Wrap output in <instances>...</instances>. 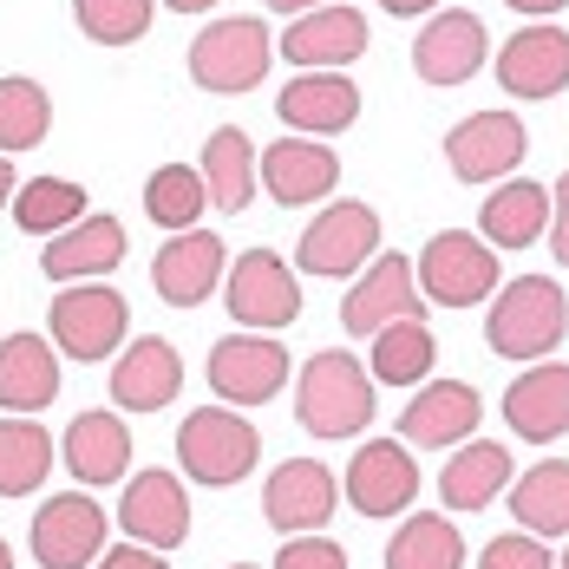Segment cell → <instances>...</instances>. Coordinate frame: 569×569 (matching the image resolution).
Instances as JSON below:
<instances>
[{"mask_svg":"<svg viewBox=\"0 0 569 569\" xmlns=\"http://www.w3.org/2000/svg\"><path fill=\"white\" fill-rule=\"evenodd\" d=\"M511 13H530V20H550V13H563L569 0H505Z\"/></svg>","mask_w":569,"mask_h":569,"instance_id":"obj_43","label":"cell"},{"mask_svg":"<svg viewBox=\"0 0 569 569\" xmlns=\"http://www.w3.org/2000/svg\"><path fill=\"white\" fill-rule=\"evenodd\" d=\"M505 426L530 446H550L569 432V367L563 360H543L530 373H517L511 393H505Z\"/></svg>","mask_w":569,"mask_h":569,"instance_id":"obj_22","label":"cell"},{"mask_svg":"<svg viewBox=\"0 0 569 569\" xmlns=\"http://www.w3.org/2000/svg\"><path fill=\"white\" fill-rule=\"evenodd\" d=\"M465 563V537L458 523L432 511H412V523H399L387 543V569H458Z\"/></svg>","mask_w":569,"mask_h":569,"instance_id":"obj_35","label":"cell"},{"mask_svg":"<svg viewBox=\"0 0 569 569\" xmlns=\"http://www.w3.org/2000/svg\"><path fill=\"white\" fill-rule=\"evenodd\" d=\"M118 262H124V223L118 217H79L72 229L47 236V256H40V269L53 282H99Z\"/></svg>","mask_w":569,"mask_h":569,"instance_id":"obj_26","label":"cell"},{"mask_svg":"<svg viewBox=\"0 0 569 569\" xmlns=\"http://www.w3.org/2000/svg\"><path fill=\"white\" fill-rule=\"evenodd\" d=\"M335 505H341V485H335V471L321 458H288L282 471H269V491H262L269 530L308 537V530H321L335 517Z\"/></svg>","mask_w":569,"mask_h":569,"instance_id":"obj_14","label":"cell"},{"mask_svg":"<svg viewBox=\"0 0 569 569\" xmlns=\"http://www.w3.org/2000/svg\"><path fill=\"white\" fill-rule=\"evenodd\" d=\"M288 380V347L269 341V335H223L210 347V387L229 399V406H262L276 399Z\"/></svg>","mask_w":569,"mask_h":569,"instance_id":"obj_13","label":"cell"},{"mask_svg":"<svg viewBox=\"0 0 569 569\" xmlns=\"http://www.w3.org/2000/svg\"><path fill=\"white\" fill-rule=\"evenodd\" d=\"M59 446L47 439V426L33 419H0V498H27L47 485Z\"/></svg>","mask_w":569,"mask_h":569,"instance_id":"obj_31","label":"cell"},{"mask_svg":"<svg viewBox=\"0 0 569 569\" xmlns=\"http://www.w3.org/2000/svg\"><path fill=\"white\" fill-rule=\"evenodd\" d=\"M498 86H505L511 99H557L569 86V33L550 27V20L511 33L505 53H498Z\"/></svg>","mask_w":569,"mask_h":569,"instance_id":"obj_19","label":"cell"},{"mask_svg":"<svg viewBox=\"0 0 569 569\" xmlns=\"http://www.w3.org/2000/svg\"><path fill=\"white\" fill-rule=\"evenodd\" d=\"M505 485H511V452L491 446V439H471V446L439 471L446 511H485L491 498H505Z\"/></svg>","mask_w":569,"mask_h":569,"instance_id":"obj_29","label":"cell"},{"mask_svg":"<svg viewBox=\"0 0 569 569\" xmlns=\"http://www.w3.org/2000/svg\"><path fill=\"white\" fill-rule=\"evenodd\" d=\"M92 203H86V190L79 183H66V177H33V183H20L13 190V223L27 229V236H59V229H72L86 217Z\"/></svg>","mask_w":569,"mask_h":569,"instance_id":"obj_36","label":"cell"},{"mask_svg":"<svg viewBox=\"0 0 569 569\" xmlns=\"http://www.w3.org/2000/svg\"><path fill=\"white\" fill-rule=\"evenodd\" d=\"M523 151H530V131L517 112H478L446 131V164L458 183H498L517 171Z\"/></svg>","mask_w":569,"mask_h":569,"instance_id":"obj_11","label":"cell"},{"mask_svg":"<svg viewBox=\"0 0 569 569\" xmlns=\"http://www.w3.org/2000/svg\"><path fill=\"white\" fill-rule=\"evenodd\" d=\"M118 523L131 530V543H151V550H177L190 537V498L171 471H138L118 498Z\"/></svg>","mask_w":569,"mask_h":569,"instance_id":"obj_21","label":"cell"},{"mask_svg":"<svg viewBox=\"0 0 569 569\" xmlns=\"http://www.w3.org/2000/svg\"><path fill=\"white\" fill-rule=\"evenodd\" d=\"M72 20L92 47H138L151 33V0H72Z\"/></svg>","mask_w":569,"mask_h":569,"instance_id":"obj_38","label":"cell"},{"mask_svg":"<svg viewBox=\"0 0 569 569\" xmlns=\"http://www.w3.org/2000/svg\"><path fill=\"white\" fill-rule=\"evenodd\" d=\"M0 569H13V550H7V537H0Z\"/></svg>","mask_w":569,"mask_h":569,"instance_id":"obj_48","label":"cell"},{"mask_svg":"<svg viewBox=\"0 0 569 569\" xmlns=\"http://www.w3.org/2000/svg\"><path fill=\"white\" fill-rule=\"evenodd\" d=\"M478 569H557V563H550L543 537H530V530L517 537V530H511V537H491V543H485Z\"/></svg>","mask_w":569,"mask_h":569,"instance_id":"obj_39","label":"cell"},{"mask_svg":"<svg viewBox=\"0 0 569 569\" xmlns=\"http://www.w3.org/2000/svg\"><path fill=\"white\" fill-rule=\"evenodd\" d=\"M203 183H210V203L229 210V217L249 203V190H256V144L236 124L210 131V144H203Z\"/></svg>","mask_w":569,"mask_h":569,"instance_id":"obj_32","label":"cell"},{"mask_svg":"<svg viewBox=\"0 0 569 569\" xmlns=\"http://www.w3.org/2000/svg\"><path fill=\"white\" fill-rule=\"evenodd\" d=\"M543 223H550V190L530 183V177L498 183V190L485 197V210H478V236H485L491 249H530V242L543 236Z\"/></svg>","mask_w":569,"mask_h":569,"instance_id":"obj_28","label":"cell"},{"mask_svg":"<svg viewBox=\"0 0 569 569\" xmlns=\"http://www.w3.org/2000/svg\"><path fill=\"white\" fill-rule=\"evenodd\" d=\"M380 7H387V13H393V20H412V13H432V7H439V0H380Z\"/></svg>","mask_w":569,"mask_h":569,"instance_id":"obj_44","label":"cell"},{"mask_svg":"<svg viewBox=\"0 0 569 569\" xmlns=\"http://www.w3.org/2000/svg\"><path fill=\"white\" fill-rule=\"evenodd\" d=\"M347 498L360 517H406L419 498V465L406 452V439H367L347 465Z\"/></svg>","mask_w":569,"mask_h":569,"instance_id":"obj_12","label":"cell"},{"mask_svg":"<svg viewBox=\"0 0 569 569\" xmlns=\"http://www.w3.org/2000/svg\"><path fill=\"white\" fill-rule=\"evenodd\" d=\"M511 517L530 537H569V465L563 458H543V465H530L517 478Z\"/></svg>","mask_w":569,"mask_h":569,"instance_id":"obj_30","label":"cell"},{"mask_svg":"<svg viewBox=\"0 0 569 569\" xmlns=\"http://www.w3.org/2000/svg\"><path fill=\"white\" fill-rule=\"evenodd\" d=\"M47 328H53V347L66 353V360H106V353H118L124 328H131V308H124V295H118V288L66 282L53 295Z\"/></svg>","mask_w":569,"mask_h":569,"instance_id":"obj_5","label":"cell"},{"mask_svg":"<svg viewBox=\"0 0 569 569\" xmlns=\"http://www.w3.org/2000/svg\"><path fill=\"white\" fill-rule=\"evenodd\" d=\"M92 569H171V563H164V550H151V543H124V550H106Z\"/></svg>","mask_w":569,"mask_h":569,"instance_id":"obj_41","label":"cell"},{"mask_svg":"<svg viewBox=\"0 0 569 569\" xmlns=\"http://www.w3.org/2000/svg\"><path fill=\"white\" fill-rule=\"evenodd\" d=\"M223 301H229V321L249 328V335H276V328H288V321L301 315L295 269H288L276 249H249L242 262H229Z\"/></svg>","mask_w":569,"mask_h":569,"instance_id":"obj_6","label":"cell"},{"mask_svg":"<svg viewBox=\"0 0 569 569\" xmlns=\"http://www.w3.org/2000/svg\"><path fill=\"white\" fill-rule=\"evenodd\" d=\"M557 569H569V550H563V557H557Z\"/></svg>","mask_w":569,"mask_h":569,"instance_id":"obj_49","label":"cell"},{"mask_svg":"<svg viewBox=\"0 0 569 569\" xmlns=\"http://www.w3.org/2000/svg\"><path fill=\"white\" fill-rule=\"evenodd\" d=\"M229 569H256V563H229Z\"/></svg>","mask_w":569,"mask_h":569,"instance_id":"obj_50","label":"cell"},{"mask_svg":"<svg viewBox=\"0 0 569 569\" xmlns=\"http://www.w3.org/2000/svg\"><path fill=\"white\" fill-rule=\"evenodd\" d=\"M13 190H20V177H13V158H7V151H0V210H7V203H13Z\"/></svg>","mask_w":569,"mask_h":569,"instance_id":"obj_45","label":"cell"},{"mask_svg":"<svg viewBox=\"0 0 569 569\" xmlns=\"http://www.w3.org/2000/svg\"><path fill=\"white\" fill-rule=\"evenodd\" d=\"M335 183H341V158H335L321 138H308V131L276 138V144L262 151V190H269L282 210H301V203L335 197Z\"/></svg>","mask_w":569,"mask_h":569,"instance_id":"obj_17","label":"cell"},{"mask_svg":"<svg viewBox=\"0 0 569 569\" xmlns=\"http://www.w3.org/2000/svg\"><path fill=\"white\" fill-rule=\"evenodd\" d=\"M550 249H557V262H569V171L557 177V190H550Z\"/></svg>","mask_w":569,"mask_h":569,"instance_id":"obj_42","label":"cell"},{"mask_svg":"<svg viewBox=\"0 0 569 569\" xmlns=\"http://www.w3.org/2000/svg\"><path fill=\"white\" fill-rule=\"evenodd\" d=\"M47 131H53V99H47V86L27 79V72L0 79V151L20 158V151L47 144Z\"/></svg>","mask_w":569,"mask_h":569,"instance_id":"obj_34","label":"cell"},{"mask_svg":"<svg viewBox=\"0 0 569 569\" xmlns=\"http://www.w3.org/2000/svg\"><path fill=\"white\" fill-rule=\"evenodd\" d=\"M164 7H177V13H210L217 0H164Z\"/></svg>","mask_w":569,"mask_h":569,"instance_id":"obj_47","label":"cell"},{"mask_svg":"<svg viewBox=\"0 0 569 569\" xmlns=\"http://www.w3.org/2000/svg\"><path fill=\"white\" fill-rule=\"evenodd\" d=\"M269 59H276V40L256 13H229V20H210L197 40H190V79L203 92H256L269 79Z\"/></svg>","mask_w":569,"mask_h":569,"instance_id":"obj_3","label":"cell"},{"mask_svg":"<svg viewBox=\"0 0 569 569\" xmlns=\"http://www.w3.org/2000/svg\"><path fill=\"white\" fill-rule=\"evenodd\" d=\"M276 112H282L288 131L335 138V131H347V124L360 118V86H353L347 72H301V79H288L282 86Z\"/></svg>","mask_w":569,"mask_h":569,"instance_id":"obj_23","label":"cell"},{"mask_svg":"<svg viewBox=\"0 0 569 569\" xmlns=\"http://www.w3.org/2000/svg\"><path fill=\"white\" fill-rule=\"evenodd\" d=\"M419 288L439 308H471V301L498 295V256H491V242L465 236V229H439L419 249Z\"/></svg>","mask_w":569,"mask_h":569,"instance_id":"obj_7","label":"cell"},{"mask_svg":"<svg viewBox=\"0 0 569 569\" xmlns=\"http://www.w3.org/2000/svg\"><path fill=\"white\" fill-rule=\"evenodd\" d=\"M380 256V210L373 203H360V197H347L335 210H321L315 223L301 229V249H295V262L308 269V276H353L360 262H373Z\"/></svg>","mask_w":569,"mask_h":569,"instance_id":"obj_8","label":"cell"},{"mask_svg":"<svg viewBox=\"0 0 569 569\" xmlns=\"http://www.w3.org/2000/svg\"><path fill=\"white\" fill-rule=\"evenodd\" d=\"M59 399V347L47 335H7L0 341V406L7 412H47Z\"/></svg>","mask_w":569,"mask_h":569,"instance_id":"obj_27","label":"cell"},{"mask_svg":"<svg viewBox=\"0 0 569 569\" xmlns=\"http://www.w3.org/2000/svg\"><path fill=\"white\" fill-rule=\"evenodd\" d=\"M203 203H210V183H203L197 164H164V171L144 177V217H151V223H164L171 236H177V229H197Z\"/></svg>","mask_w":569,"mask_h":569,"instance_id":"obj_37","label":"cell"},{"mask_svg":"<svg viewBox=\"0 0 569 569\" xmlns=\"http://www.w3.org/2000/svg\"><path fill=\"white\" fill-rule=\"evenodd\" d=\"M276 569H347V550L335 537H321V530H308V537H288Z\"/></svg>","mask_w":569,"mask_h":569,"instance_id":"obj_40","label":"cell"},{"mask_svg":"<svg viewBox=\"0 0 569 569\" xmlns=\"http://www.w3.org/2000/svg\"><path fill=\"white\" fill-rule=\"evenodd\" d=\"M478 419H485L478 387H465V380H426L419 393L406 399V412H399V439L412 452L419 446H465L478 432Z\"/></svg>","mask_w":569,"mask_h":569,"instance_id":"obj_18","label":"cell"},{"mask_svg":"<svg viewBox=\"0 0 569 569\" xmlns=\"http://www.w3.org/2000/svg\"><path fill=\"white\" fill-rule=\"evenodd\" d=\"M367 53V20L353 7H315V13H295L282 33V59H295L301 72H341Z\"/></svg>","mask_w":569,"mask_h":569,"instance_id":"obj_20","label":"cell"},{"mask_svg":"<svg viewBox=\"0 0 569 569\" xmlns=\"http://www.w3.org/2000/svg\"><path fill=\"white\" fill-rule=\"evenodd\" d=\"M223 262H229V249L217 229H177L171 242L151 256V288L171 308H203L217 295V282H223Z\"/></svg>","mask_w":569,"mask_h":569,"instance_id":"obj_15","label":"cell"},{"mask_svg":"<svg viewBox=\"0 0 569 569\" xmlns=\"http://www.w3.org/2000/svg\"><path fill=\"white\" fill-rule=\"evenodd\" d=\"M256 458H262V432H256L249 419H236L229 406H197V412L177 426V465H183L197 485H210V491L242 485V478L256 471Z\"/></svg>","mask_w":569,"mask_h":569,"instance_id":"obj_4","label":"cell"},{"mask_svg":"<svg viewBox=\"0 0 569 569\" xmlns=\"http://www.w3.org/2000/svg\"><path fill=\"white\" fill-rule=\"evenodd\" d=\"M59 458H66V471L79 485H99L106 491V485H118L131 471V426L118 412H79L66 426V439H59Z\"/></svg>","mask_w":569,"mask_h":569,"instance_id":"obj_24","label":"cell"},{"mask_svg":"<svg viewBox=\"0 0 569 569\" xmlns=\"http://www.w3.org/2000/svg\"><path fill=\"white\" fill-rule=\"evenodd\" d=\"M269 7H276V13H288V20H295V13H315V7H335V0H269Z\"/></svg>","mask_w":569,"mask_h":569,"instance_id":"obj_46","label":"cell"},{"mask_svg":"<svg viewBox=\"0 0 569 569\" xmlns=\"http://www.w3.org/2000/svg\"><path fill=\"white\" fill-rule=\"evenodd\" d=\"M373 380H387V387H419L432 367H439V341H432V328L426 321H393V328H380L373 335Z\"/></svg>","mask_w":569,"mask_h":569,"instance_id":"obj_33","label":"cell"},{"mask_svg":"<svg viewBox=\"0 0 569 569\" xmlns=\"http://www.w3.org/2000/svg\"><path fill=\"white\" fill-rule=\"evenodd\" d=\"M569 328V301L550 276H517L491 295V315H485V341L505 360H550V347L563 341Z\"/></svg>","mask_w":569,"mask_h":569,"instance_id":"obj_2","label":"cell"},{"mask_svg":"<svg viewBox=\"0 0 569 569\" xmlns=\"http://www.w3.org/2000/svg\"><path fill=\"white\" fill-rule=\"evenodd\" d=\"M491 53V33H485V20L478 13H432L426 20V33L412 40V72L426 79V86H465V79H478V66Z\"/></svg>","mask_w":569,"mask_h":569,"instance_id":"obj_16","label":"cell"},{"mask_svg":"<svg viewBox=\"0 0 569 569\" xmlns=\"http://www.w3.org/2000/svg\"><path fill=\"white\" fill-rule=\"evenodd\" d=\"M118 517H106L86 491H59V498H47L40 505V517H33V557H40V569H92L99 557H106V530H112Z\"/></svg>","mask_w":569,"mask_h":569,"instance_id":"obj_9","label":"cell"},{"mask_svg":"<svg viewBox=\"0 0 569 569\" xmlns=\"http://www.w3.org/2000/svg\"><path fill=\"white\" fill-rule=\"evenodd\" d=\"M295 419L315 432V439H353L367 419H373V373L347 353L328 347L301 367V387H295Z\"/></svg>","mask_w":569,"mask_h":569,"instance_id":"obj_1","label":"cell"},{"mask_svg":"<svg viewBox=\"0 0 569 569\" xmlns=\"http://www.w3.org/2000/svg\"><path fill=\"white\" fill-rule=\"evenodd\" d=\"M177 393H183V360H177L171 341L144 335V341H131L118 353V367H112L118 412H158V406H171Z\"/></svg>","mask_w":569,"mask_h":569,"instance_id":"obj_25","label":"cell"},{"mask_svg":"<svg viewBox=\"0 0 569 569\" xmlns=\"http://www.w3.org/2000/svg\"><path fill=\"white\" fill-rule=\"evenodd\" d=\"M419 315H426V288L412 282V256H373L367 276L341 301L347 335H367V341L393 321H419Z\"/></svg>","mask_w":569,"mask_h":569,"instance_id":"obj_10","label":"cell"}]
</instances>
